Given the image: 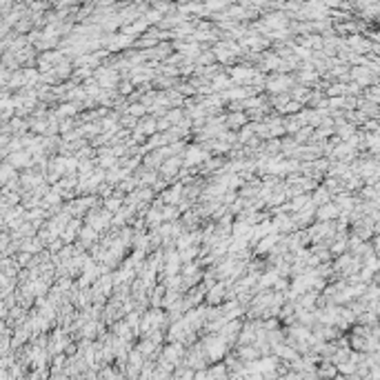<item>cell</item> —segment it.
I'll return each instance as SVG.
<instances>
[{
	"instance_id": "7",
	"label": "cell",
	"mask_w": 380,
	"mask_h": 380,
	"mask_svg": "<svg viewBox=\"0 0 380 380\" xmlns=\"http://www.w3.org/2000/svg\"><path fill=\"white\" fill-rule=\"evenodd\" d=\"M129 114H133V116H143L145 109H143V105H131V107H129Z\"/></svg>"
},
{
	"instance_id": "3",
	"label": "cell",
	"mask_w": 380,
	"mask_h": 380,
	"mask_svg": "<svg viewBox=\"0 0 380 380\" xmlns=\"http://www.w3.org/2000/svg\"><path fill=\"white\" fill-rule=\"evenodd\" d=\"M223 293H225V285H213L211 287V291H207V303H211V305H216L220 298H223Z\"/></svg>"
},
{
	"instance_id": "4",
	"label": "cell",
	"mask_w": 380,
	"mask_h": 380,
	"mask_svg": "<svg viewBox=\"0 0 380 380\" xmlns=\"http://www.w3.org/2000/svg\"><path fill=\"white\" fill-rule=\"evenodd\" d=\"M227 122H229L231 127H242L245 122H247V118H245V116H229V118H227Z\"/></svg>"
},
{
	"instance_id": "5",
	"label": "cell",
	"mask_w": 380,
	"mask_h": 380,
	"mask_svg": "<svg viewBox=\"0 0 380 380\" xmlns=\"http://www.w3.org/2000/svg\"><path fill=\"white\" fill-rule=\"evenodd\" d=\"M140 131H143V133H151V131H156V120H154V118L145 120V122H143V127H140Z\"/></svg>"
},
{
	"instance_id": "6",
	"label": "cell",
	"mask_w": 380,
	"mask_h": 380,
	"mask_svg": "<svg viewBox=\"0 0 380 380\" xmlns=\"http://www.w3.org/2000/svg\"><path fill=\"white\" fill-rule=\"evenodd\" d=\"M324 200H329V192H324V189H318L314 202H324Z\"/></svg>"
},
{
	"instance_id": "1",
	"label": "cell",
	"mask_w": 380,
	"mask_h": 380,
	"mask_svg": "<svg viewBox=\"0 0 380 380\" xmlns=\"http://www.w3.org/2000/svg\"><path fill=\"white\" fill-rule=\"evenodd\" d=\"M316 373H318V378L334 380V378H336V373H338V369H336V367H334L332 363H322V365L316 369Z\"/></svg>"
},
{
	"instance_id": "2",
	"label": "cell",
	"mask_w": 380,
	"mask_h": 380,
	"mask_svg": "<svg viewBox=\"0 0 380 380\" xmlns=\"http://www.w3.org/2000/svg\"><path fill=\"white\" fill-rule=\"evenodd\" d=\"M338 213H340V209H338L336 205H324V207H320V209H318V218H320V220H327V223H329V220H334L336 216H338Z\"/></svg>"
}]
</instances>
